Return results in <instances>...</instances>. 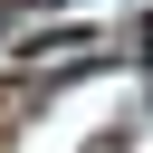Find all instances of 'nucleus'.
Returning <instances> with one entry per match:
<instances>
[{
	"mask_svg": "<svg viewBox=\"0 0 153 153\" xmlns=\"http://www.w3.org/2000/svg\"><path fill=\"white\" fill-rule=\"evenodd\" d=\"M143 67H153V10H143Z\"/></svg>",
	"mask_w": 153,
	"mask_h": 153,
	"instance_id": "f257e3e1",
	"label": "nucleus"
}]
</instances>
